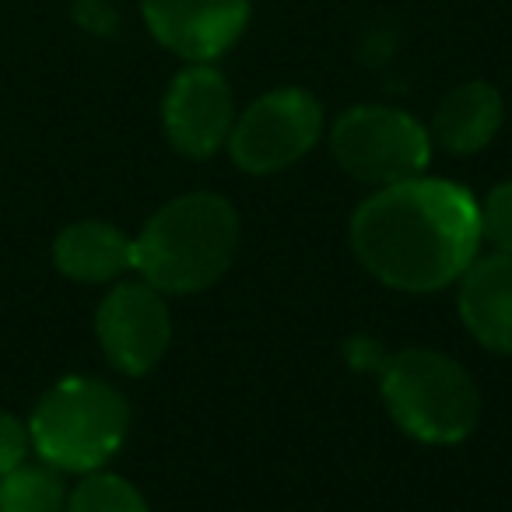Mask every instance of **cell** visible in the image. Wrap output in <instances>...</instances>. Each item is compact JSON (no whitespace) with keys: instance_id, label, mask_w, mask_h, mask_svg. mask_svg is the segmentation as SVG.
Returning <instances> with one entry per match:
<instances>
[{"instance_id":"1","label":"cell","mask_w":512,"mask_h":512,"mask_svg":"<svg viewBox=\"0 0 512 512\" xmlns=\"http://www.w3.org/2000/svg\"><path fill=\"white\" fill-rule=\"evenodd\" d=\"M481 242V204L435 176L379 186L351 218L355 256L397 292L425 295L460 281Z\"/></svg>"},{"instance_id":"2","label":"cell","mask_w":512,"mask_h":512,"mask_svg":"<svg viewBox=\"0 0 512 512\" xmlns=\"http://www.w3.org/2000/svg\"><path fill=\"white\" fill-rule=\"evenodd\" d=\"M239 249V214L218 193H186L144 221L134 271L162 295H193L225 278Z\"/></svg>"},{"instance_id":"3","label":"cell","mask_w":512,"mask_h":512,"mask_svg":"<svg viewBox=\"0 0 512 512\" xmlns=\"http://www.w3.org/2000/svg\"><path fill=\"white\" fill-rule=\"evenodd\" d=\"M130 411L109 383L67 376L39 397L29 418L39 460L67 474H92L116 456L127 439Z\"/></svg>"},{"instance_id":"4","label":"cell","mask_w":512,"mask_h":512,"mask_svg":"<svg viewBox=\"0 0 512 512\" xmlns=\"http://www.w3.org/2000/svg\"><path fill=\"white\" fill-rule=\"evenodd\" d=\"M383 400L393 421L411 439L428 446H453L474 432L481 397L474 379L456 358L432 348H404L379 369Z\"/></svg>"},{"instance_id":"5","label":"cell","mask_w":512,"mask_h":512,"mask_svg":"<svg viewBox=\"0 0 512 512\" xmlns=\"http://www.w3.org/2000/svg\"><path fill=\"white\" fill-rule=\"evenodd\" d=\"M330 151L348 176L379 190L425 176L432 134L404 109L355 106L330 130Z\"/></svg>"},{"instance_id":"6","label":"cell","mask_w":512,"mask_h":512,"mask_svg":"<svg viewBox=\"0 0 512 512\" xmlns=\"http://www.w3.org/2000/svg\"><path fill=\"white\" fill-rule=\"evenodd\" d=\"M323 130V106L306 88H274L260 95L235 120L228 155L253 176H271L302 162L316 148Z\"/></svg>"},{"instance_id":"7","label":"cell","mask_w":512,"mask_h":512,"mask_svg":"<svg viewBox=\"0 0 512 512\" xmlns=\"http://www.w3.org/2000/svg\"><path fill=\"white\" fill-rule=\"evenodd\" d=\"M102 355L123 376H144L162 362L172 341V320L165 295L148 281L116 285L95 313Z\"/></svg>"},{"instance_id":"8","label":"cell","mask_w":512,"mask_h":512,"mask_svg":"<svg viewBox=\"0 0 512 512\" xmlns=\"http://www.w3.org/2000/svg\"><path fill=\"white\" fill-rule=\"evenodd\" d=\"M169 144L186 158H211L235 127L232 88L211 64H190L172 78L162 102Z\"/></svg>"},{"instance_id":"9","label":"cell","mask_w":512,"mask_h":512,"mask_svg":"<svg viewBox=\"0 0 512 512\" xmlns=\"http://www.w3.org/2000/svg\"><path fill=\"white\" fill-rule=\"evenodd\" d=\"M148 32L190 64H211L239 43L249 0H141Z\"/></svg>"},{"instance_id":"10","label":"cell","mask_w":512,"mask_h":512,"mask_svg":"<svg viewBox=\"0 0 512 512\" xmlns=\"http://www.w3.org/2000/svg\"><path fill=\"white\" fill-rule=\"evenodd\" d=\"M460 320L477 344L512 355V256L488 253L460 274Z\"/></svg>"},{"instance_id":"11","label":"cell","mask_w":512,"mask_h":512,"mask_svg":"<svg viewBox=\"0 0 512 512\" xmlns=\"http://www.w3.org/2000/svg\"><path fill=\"white\" fill-rule=\"evenodd\" d=\"M53 264L74 281L106 285L134 271V239L109 221H74L53 242Z\"/></svg>"},{"instance_id":"12","label":"cell","mask_w":512,"mask_h":512,"mask_svg":"<svg viewBox=\"0 0 512 512\" xmlns=\"http://www.w3.org/2000/svg\"><path fill=\"white\" fill-rule=\"evenodd\" d=\"M502 116V95L488 81H467L439 102L432 120V137L453 155H474L484 144L495 141Z\"/></svg>"},{"instance_id":"13","label":"cell","mask_w":512,"mask_h":512,"mask_svg":"<svg viewBox=\"0 0 512 512\" xmlns=\"http://www.w3.org/2000/svg\"><path fill=\"white\" fill-rule=\"evenodd\" d=\"M0 512H67L60 470L50 463H22L0 474Z\"/></svg>"},{"instance_id":"14","label":"cell","mask_w":512,"mask_h":512,"mask_svg":"<svg viewBox=\"0 0 512 512\" xmlns=\"http://www.w3.org/2000/svg\"><path fill=\"white\" fill-rule=\"evenodd\" d=\"M67 512H151L144 495L120 474L92 470L67 495Z\"/></svg>"},{"instance_id":"15","label":"cell","mask_w":512,"mask_h":512,"mask_svg":"<svg viewBox=\"0 0 512 512\" xmlns=\"http://www.w3.org/2000/svg\"><path fill=\"white\" fill-rule=\"evenodd\" d=\"M481 235L498 253L512 256V179L498 183L481 204Z\"/></svg>"},{"instance_id":"16","label":"cell","mask_w":512,"mask_h":512,"mask_svg":"<svg viewBox=\"0 0 512 512\" xmlns=\"http://www.w3.org/2000/svg\"><path fill=\"white\" fill-rule=\"evenodd\" d=\"M29 449H32L29 425L22 418H15V414L0 411V474L22 467L29 460Z\"/></svg>"},{"instance_id":"17","label":"cell","mask_w":512,"mask_h":512,"mask_svg":"<svg viewBox=\"0 0 512 512\" xmlns=\"http://www.w3.org/2000/svg\"><path fill=\"white\" fill-rule=\"evenodd\" d=\"M71 15H74V22L85 32H92V36H113L116 25H120L113 0H74Z\"/></svg>"}]
</instances>
